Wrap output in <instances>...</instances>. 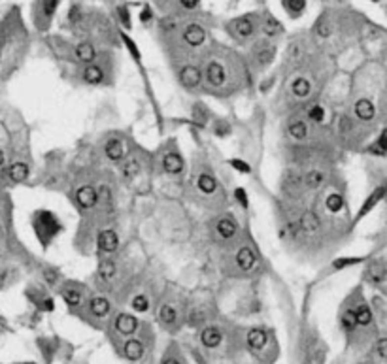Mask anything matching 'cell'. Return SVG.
I'll return each instance as SVG.
<instances>
[{"label": "cell", "mask_w": 387, "mask_h": 364, "mask_svg": "<svg viewBox=\"0 0 387 364\" xmlns=\"http://www.w3.org/2000/svg\"><path fill=\"white\" fill-rule=\"evenodd\" d=\"M25 364H34V363H25Z\"/></svg>", "instance_id": "be15d7a7"}, {"label": "cell", "mask_w": 387, "mask_h": 364, "mask_svg": "<svg viewBox=\"0 0 387 364\" xmlns=\"http://www.w3.org/2000/svg\"><path fill=\"white\" fill-rule=\"evenodd\" d=\"M263 33L267 36H276V34L281 33V25L280 21L274 17V15H265L263 19Z\"/></svg>", "instance_id": "4dcf8cb0"}, {"label": "cell", "mask_w": 387, "mask_h": 364, "mask_svg": "<svg viewBox=\"0 0 387 364\" xmlns=\"http://www.w3.org/2000/svg\"><path fill=\"white\" fill-rule=\"evenodd\" d=\"M236 264L242 272H249V270H253L255 264H257V255L253 253V249L244 246L236 253Z\"/></svg>", "instance_id": "8fae6325"}, {"label": "cell", "mask_w": 387, "mask_h": 364, "mask_svg": "<svg viewBox=\"0 0 387 364\" xmlns=\"http://www.w3.org/2000/svg\"><path fill=\"white\" fill-rule=\"evenodd\" d=\"M98 247H100L104 253H114V251H117V247H119L117 232L112 230V228L102 230V232L98 234Z\"/></svg>", "instance_id": "30bf717a"}, {"label": "cell", "mask_w": 387, "mask_h": 364, "mask_svg": "<svg viewBox=\"0 0 387 364\" xmlns=\"http://www.w3.org/2000/svg\"><path fill=\"white\" fill-rule=\"evenodd\" d=\"M76 57H77V61H81V63H93L95 61V57H97V49H95V45L89 42H81L76 45Z\"/></svg>", "instance_id": "ac0fdd59"}, {"label": "cell", "mask_w": 387, "mask_h": 364, "mask_svg": "<svg viewBox=\"0 0 387 364\" xmlns=\"http://www.w3.org/2000/svg\"><path fill=\"white\" fill-rule=\"evenodd\" d=\"M125 357L129 361H140L144 357V345L138 340H129L125 343Z\"/></svg>", "instance_id": "83f0119b"}, {"label": "cell", "mask_w": 387, "mask_h": 364, "mask_svg": "<svg viewBox=\"0 0 387 364\" xmlns=\"http://www.w3.org/2000/svg\"><path fill=\"white\" fill-rule=\"evenodd\" d=\"M140 172V164H138V161H127L125 162V166H123V176L125 178H134L136 174Z\"/></svg>", "instance_id": "7bdbcfd3"}, {"label": "cell", "mask_w": 387, "mask_h": 364, "mask_svg": "<svg viewBox=\"0 0 387 364\" xmlns=\"http://www.w3.org/2000/svg\"><path fill=\"white\" fill-rule=\"evenodd\" d=\"M231 31L238 38H249L255 33V21H253L251 15H242V17H238L231 23Z\"/></svg>", "instance_id": "3957f363"}, {"label": "cell", "mask_w": 387, "mask_h": 364, "mask_svg": "<svg viewBox=\"0 0 387 364\" xmlns=\"http://www.w3.org/2000/svg\"><path fill=\"white\" fill-rule=\"evenodd\" d=\"M162 166H164V172H166V174L178 176V174L183 170V159L178 155V153H168V155H164V159H162Z\"/></svg>", "instance_id": "2e32d148"}, {"label": "cell", "mask_w": 387, "mask_h": 364, "mask_svg": "<svg viewBox=\"0 0 387 364\" xmlns=\"http://www.w3.org/2000/svg\"><path fill=\"white\" fill-rule=\"evenodd\" d=\"M215 232H217V236H219L221 240H231V238H234L238 232L236 221H234L231 215H223V217L217 219V223H215Z\"/></svg>", "instance_id": "5b68a950"}, {"label": "cell", "mask_w": 387, "mask_h": 364, "mask_svg": "<svg viewBox=\"0 0 387 364\" xmlns=\"http://www.w3.org/2000/svg\"><path fill=\"white\" fill-rule=\"evenodd\" d=\"M202 81V72L194 65H187L180 70V83L187 89H196Z\"/></svg>", "instance_id": "7a4b0ae2"}, {"label": "cell", "mask_w": 387, "mask_h": 364, "mask_svg": "<svg viewBox=\"0 0 387 364\" xmlns=\"http://www.w3.org/2000/svg\"><path fill=\"white\" fill-rule=\"evenodd\" d=\"M386 191H387V187H380V189H376L374 193L370 194V196L366 198V202L363 204V208L359 210V214H357V219L365 217V215L368 214V212H370V210H372V208H374V206H376V204L380 202V200H382L384 196H386Z\"/></svg>", "instance_id": "44dd1931"}, {"label": "cell", "mask_w": 387, "mask_h": 364, "mask_svg": "<svg viewBox=\"0 0 387 364\" xmlns=\"http://www.w3.org/2000/svg\"><path fill=\"white\" fill-rule=\"evenodd\" d=\"M289 136L293 140H304L308 136V125L302 119H293L289 123Z\"/></svg>", "instance_id": "484cf974"}, {"label": "cell", "mask_w": 387, "mask_h": 364, "mask_svg": "<svg viewBox=\"0 0 387 364\" xmlns=\"http://www.w3.org/2000/svg\"><path fill=\"white\" fill-rule=\"evenodd\" d=\"M196 185H198V189H200L204 194H212V193H215V189H217V180L214 178V174L202 172V174L198 176V180H196Z\"/></svg>", "instance_id": "603a6c76"}, {"label": "cell", "mask_w": 387, "mask_h": 364, "mask_svg": "<svg viewBox=\"0 0 387 364\" xmlns=\"http://www.w3.org/2000/svg\"><path fill=\"white\" fill-rule=\"evenodd\" d=\"M206 81H208L212 87H221L227 81L225 68L219 65V63L212 61L210 65L206 66Z\"/></svg>", "instance_id": "52a82bcc"}, {"label": "cell", "mask_w": 387, "mask_h": 364, "mask_svg": "<svg viewBox=\"0 0 387 364\" xmlns=\"http://www.w3.org/2000/svg\"><path fill=\"white\" fill-rule=\"evenodd\" d=\"M33 226H34V230H36L38 240L42 242L43 247L49 246V244H51V240H53L55 236L59 234V230H61V223H59V219H57L51 212H45V210L34 214Z\"/></svg>", "instance_id": "6da1fadb"}, {"label": "cell", "mask_w": 387, "mask_h": 364, "mask_svg": "<svg viewBox=\"0 0 387 364\" xmlns=\"http://www.w3.org/2000/svg\"><path fill=\"white\" fill-rule=\"evenodd\" d=\"M76 202L79 204L81 208H93L95 204L98 202V194L95 191V187H91V185H83V187H79L77 191H76Z\"/></svg>", "instance_id": "ba28073f"}, {"label": "cell", "mask_w": 387, "mask_h": 364, "mask_svg": "<svg viewBox=\"0 0 387 364\" xmlns=\"http://www.w3.org/2000/svg\"><path fill=\"white\" fill-rule=\"evenodd\" d=\"M183 40L189 43L191 47H198V45H202L206 42V31L198 23H191L183 31Z\"/></svg>", "instance_id": "8992f818"}, {"label": "cell", "mask_w": 387, "mask_h": 364, "mask_svg": "<svg viewBox=\"0 0 387 364\" xmlns=\"http://www.w3.org/2000/svg\"><path fill=\"white\" fill-rule=\"evenodd\" d=\"M370 153H374V155H386L387 153V129L382 130V134H380V138L374 146H370L368 147Z\"/></svg>", "instance_id": "836d02e7"}, {"label": "cell", "mask_w": 387, "mask_h": 364, "mask_svg": "<svg viewBox=\"0 0 387 364\" xmlns=\"http://www.w3.org/2000/svg\"><path fill=\"white\" fill-rule=\"evenodd\" d=\"M349 129H351V123H349V119H348V117L340 119V130H342V132H346V130H349Z\"/></svg>", "instance_id": "680465c9"}, {"label": "cell", "mask_w": 387, "mask_h": 364, "mask_svg": "<svg viewBox=\"0 0 387 364\" xmlns=\"http://www.w3.org/2000/svg\"><path fill=\"white\" fill-rule=\"evenodd\" d=\"M61 0H40V10H38V27L45 29L51 19H53L55 11L59 8Z\"/></svg>", "instance_id": "277c9868"}, {"label": "cell", "mask_w": 387, "mask_h": 364, "mask_svg": "<svg viewBox=\"0 0 387 364\" xmlns=\"http://www.w3.org/2000/svg\"><path fill=\"white\" fill-rule=\"evenodd\" d=\"M214 132H215V136H219V138L229 136V134H231V125H229L227 121H217L214 125Z\"/></svg>", "instance_id": "bcb514c9"}, {"label": "cell", "mask_w": 387, "mask_h": 364, "mask_svg": "<svg viewBox=\"0 0 387 364\" xmlns=\"http://www.w3.org/2000/svg\"><path fill=\"white\" fill-rule=\"evenodd\" d=\"M104 153H106V157L112 162L123 161L125 151H123V144H121V140H116V138L108 140L106 146H104Z\"/></svg>", "instance_id": "9a60e30c"}, {"label": "cell", "mask_w": 387, "mask_h": 364, "mask_svg": "<svg viewBox=\"0 0 387 364\" xmlns=\"http://www.w3.org/2000/svg\"><path fill=\"white\" fill-rule=\"evenodd\" d=\"M274 55H276V47H274V45H269V43L259 45V49H257L259 65H270L272 59H274Z\"/></svg>", "instance_id": "f546056e"}, {"label": "cell", "mask_w": 387, "mask_h": 364, "mask_svg": "<svg viewBox=\"0 0 387 364\" xmlns=\"http://www.w3.org/2000/svg\"><path fill=\"white\" fill-rule=\"evenodd\" d=\"M315 33H317V36H321V38H327V36L331 34V25H329V21H327L325 17H321V19L317 21V25H315Z\"/></svg>", "instance_id": "f6af8a7d"}, {"label": "cell", "mask_w": 387, "mask_h": 364, "mask_svg": "<svg viewBox=\"0 0 387 364\" xmlns=\"http://www.w3.org/2000/svg\"><path fill=\"white\" fill-rule=\"evenodd\" d=\"M342 327H344L346 330H353L355 327H357V317H355V311L348 310L342 315Z\"/></svg>", "instance_id": "b9f144b4"}, {"label": "cell", "mask_w": 387, "mask_h": 364, "mask_svg": "<svg viewBox=\"0 0 387 364\" xmlns=\"http://www.w3.org/2000/svg\"><path fill=\"white\" fill-rule=\"evenodd\" d=\"M299 228H301L304 234H315V232H319L321 221H319L317 214L315 212H304L301 215V219H299Z\"/></svg>", "instance_id": "9c48e42d"}, {"label": "cell", "mask_w": 387, "mask_h": 364, "mask_svg": "<svg viewBox=\"0 0 387 364\" xmlns=\"http://www.w3.org/2000/svg\"><path fill=\"white\" fill-rule=\"evenodd\" d=\"M223 340V336H221V330L217 328V327H206L202 334H200V342L204 347H210V349H214L217 347L219 343Z\"/></svg>", "instance_id": "5bb4252c"}, {"label": "cell", "mask_w": 387, "mask_h": 364, "mask_svg": "<svg viewBox=\"0 0 387 364\" xmlns=\"http://www.w3.org/2000/svg\"><path fill=\"white\" fill-rule=\"evenodd\" d=\"M193 121L194 123H198V125H204L206 121H208V111L204 109L202 104H196L193 108Z\"/></svg>", "instance_id": "60d3db41"}, {"label": "cell", "mask_w": 387, "mask_h": 364, "mask_svg": "<svg viewBox=\"0 0 387 364\" xmlns=\"http://www.w3.org/2000/svg\"><path fill=\"white\" fill-rule=\"evenodd\" d=\"M312 91V85L306 77H295L293 83H291V93L297 98H306Z\"/></svg>", "instance_id": "cb8c5ba5"}, {"label": "cell", "mask_w": 387, "mask_h": 364, "mask_svg": "<svg viewBox=\"0 0 387 364\" xmlns=\"http://www.w3.org/2000/svg\"><path fill=\"white\" fill-rule=\"evenodd\" d=\"M355 317H357V325H363V327L370 325V321H372V313L368 310V306H359L355 310Z\"/></svg>", "instance_id": "d590c367"}, {"label": "cell", "mask_w": 387, "mask_h": 364, "mask_svg": "<svg viewBox=\"0 0 387 364\" xmlns=\"http://www.w3.org/2000/svg\"><path fill=\"white\" fill-rule=\"evenodd\" d=\"M198 2H200V0H180L182 8H185V10H194V8L198 6Z\"/></svg>", "instance_id": "9f6ffc18"}, {"label": "cell", "mask_w": 387, "mask_h": 364, "mask_svg": "<svg viewBox=\"0 0 387 364\" xmlns=\"http://www.w3.org/2000/svg\"><path fill=\"white\" fill-rule=\"evenodd\" d=\"M231 166H232V168H236L238 172H242V174H249V172H251L249 164L244 162V161H240V159H232V161H231Z\"/></svg>", "instance_id": "c3c4849f"}, {"label": "cell", "mask_w": 387, "mask_h": 364, "mask_svg": "<svg viewBox=\"0 0 387 364\" xmlns=\"http://www.w3.org/2000/svg\"><path fill=\"white\" fill-rule=\"evenodd\" d=\"M386 274H387L386 262H382V260H372V262L368 264V268H366V276H368V279H370L372 283L384 281V279H386Z\"/></svg>", "instance_id": "ffe728a7"}, {"label": "cell", "mask_w": 387, "mask_h": 364, "mask_svg": "<svg viewBox=\"0 0 387 364\" xmlns=\"http://www.w3.org/2000/svg\"><path fill=\"white\" fill-rule=\"evenodd\" d=\"M132 308L136 311H148V308H150V298L146 296V294H136L134 298H132Z\"/></svg>", "instance_id": "74e56055"}, {"label": "cell", "mask_w": 387, "mask_h": 364, "mask_svg": "<svg viewBox=\"0 0 387 364\" xmlns=\"http://www.w3.org/2000/svg\"><path fill=\"white\" fill-rule=\"evenodd\" d=\"M234 196H236V200L242 204L244 208H247V206H249V202H247V194H246V191H244L242 187H238L236 191H234Z\"/></svg>", "instance_id": "816d5d0a"}, {"label": "cell", "mask_w": 387, "mask_h": 364, "mask_svg": "<svg viewBox=\"0 0 387 364\" xmlns=\"http://www.w3.org/2000/svg\"><path fill=\"white\" fill-rule=\"evenodd\" d=\"M117 19L121 21V25L125 27V29H130L132 27V23H130V13L127 10V6H119L117 8Z\"/></svg>", "instance_id": "ee69618b"}, {"label": "cell", "mask_w": 387, "mask_h": 364, "mask_svg": "<svg viewBox=\"0 0 387 364\" xmlns=\"http://www.w3.org/2000/svg\"><path fill=\"white\" fill-rule=\"evenodd\" d=\"M308 117H310V121H313V123H323V119H325V109H323V106L315 104V106L310 108V109H308Z\"/></svg>", "instance_id": "ab89813d"}, {"label": "cell", "mask_w": 387, "mask_h": 364, "mask_svg": "<svg viewBox=\"0 0 387 364\" xmlns=\"http://www.w3.org/2000/svg\"><path fill=\"white\" fill-rule=\"evenodd\" d=\"M376 351H378V355H380L382 359H387V340H382V342H378Z\"/></svg>", "instance_id": "11a10c76"}, {"label": "cell", "mask_w": 387, "mask_h": 364, "mask_svg": "<svg viewBox=\"0 0 387 364\" xmlns=\"http://www.w3.org/2000/svg\"><path fill=\"white\" fill-rule=\"evenodd\" d=\"M81 77H83V81L89 83V85H98V83H102V79H104V70L100 68L98 65H85L83 68V72H81Z\"/></svg>", "instance_id": "4fadbf2b"}, {"label": "cell", "mask_w": 387, "mask_h": 364, "mask_svg": "<svg viewBox=\"0 0 387 364\" xmlns=\"http://www.w3.org/2000/svg\"><path fill=\"white\" fill-rule=\"evenodd\" d=\"M2 168H4V153L0 151V170H2Z\"/></svg>", "instance_id": "91938a15"}, {"label": "cell", "mask_w": 387, "mask_h": 364, "mask_svg": "<svg viewBox=\"0 0 387 364\" xmlns=\"http://www.w3.org/2000/svg\"><path fill=\"white\" fill-rule=\"evenodd\" d=\"M164 364H180L178 361H174V359H168V361H164Z\"/></svg>", "instance_id": "94428289"}, {"label": "cell", "mask_w": 387, "mask_h": 364, "mask_svg": "<svg viewBox=\"0 0 387 364\" xmlns=\"http://www.w3.org/2000/svg\"><path fill=\"white\" fill-rule=\"evenodd\" d=\"M176 317H178V311H176V308H174L172 304H162L161 310H159V319H161V323L172 325L176 321Z\"/></svg>", "instance_id": "1f68e13d"}, {"label": "cell", "mask_w": 387, "mask_h": 364, "mask_svg": "<svg viewBox=\"0 0 387 364\" xmlns=\"http://www.w3.org/2000/svg\"><path fill=\"white\" fill-rule=\"evenodd\" d=\"M116 328H117L119 334L130 336V334H134L136 328H138V319L129 315V313H119L117 319H116Z\"/></svg>", "instance_id": "7c38bea8"}, {"label": "cell", "mask_w": 387, "mask_h": 364, "mask_svg": "<svg viewBox=\"0 0 387 364\" xmlns=\"http://www.w3.org/2000/svg\"><path fill=\"white\" fill-rule=\"evenodd\" d=\"M43 274H45L43 278H45V281H47L49 285H55V283H57V278H59V274H57L55 270H51V268H47V270H45Z\"/></svg>", "instance_id": "f5cc1de1"}, {"label": "cell", "mask_w": 387, "mask_h": 364, "mask_svg": "<svg viewBox=\"0 0 387 364\" xmlns=\"http://www.w3.org/2000/svg\"><path fill=\"white\" fill-rule=\"evenodd\" d=\"M116 272H117V266L112 258H102L100 264H98V276L102 281H112L116 278Z\"/></svg>", "instance_id": "d4e9b609"}, {"label": "cell", "mask_w": 387, "mask_h": 364, "mask_svg": "<svg viewBox=\"0 0 387 364\" xmlns=\"http://www.w3.org/2000/svg\"><path fill=\"white\" fill-rule=\"evenodd\" d=\"M204 321V313L202 311H191V315H189V323L193 325V327H196V325H200V323Z\"/></svg>", "instance_id": "f907efd6"}, {"label": "cell", "mask_w": 387, "mask_h": 364, "mask_svg": "<svg viewBox=\"0 0 387 364\" xmlns=\"http://www.w3.org/2000/svg\"><path fill=\"white\" fill-rule=\"evenodd\" d=\"M151 19H153V11H151V8H144V10L140 11V21L142 23H150Z\"/></svg>", "instance_id": "db71d44e"}, {"label": "cell", "mask_w": 387, "mask_h": 364, "mask_svg": "<svg viewBox=\"0 0 387 364\" xmlns=\"http://www.w3.org/2000/svg\"><path fill=\"white\" fill-rule=\"evenodd\" d=\"M121 38H123V42H125V45L129 47V51H130V53L134 55V59H136V61H140V51H138V47H136V43L132 42V40H130L129 36H127V34H123V33H121Z\"/></svg>", "instance_id": "7dc6e473"}, {"label": "cell", "mask_w": 387, "mask_h": 364, "mask_svg": "<svg viewBox=\"0 0 387 364\" xmlns=\"http://www.w3.org/2000/svg\"><path fill=\"white\" fill-rule=\"evenodd\" d=\"M40 308H42L43 311H53V300L51 298L40 300Z\"/></svg>", "instance_id": "6f0895ef"}, {"label": "cell", "mask_w": 387, "mask_h": 364, "mask_svg": "<svg viewBox=\"0 0 387 364\" xmlns=\"http://www.w3.org/2000/svg\"><path fill=\"white\" fill-rule=\"evenodd\" d=\"M8 176L13 183H23L27 178H29V166L23 164V162H15L11 164L10 170H8Z\"/></svg>", "instance_id": "4316f807"}, {"label": "cell", "mask_w": 387, "mask_h": 364, "mask_svg": "<svg viewBox=\"0 0 387 364\" xmlns=\"http://www.w3.org/2000/svg\"><path fill=\"white\" fill-rule=\"evenodd\" d=\"M63 298H65V302L68 306H79V304H81V292L66 287V289L63 291Z\"/></svg>", "instance_id": "8d00e7d4"}, {"label": "cell", "mask_w": 387, "mask_h": 364, "mask_svg": "<svg viewBox=\"0 0 387 364\" xmlns=\"http://www.w3.org/2000/svg\"><path fill=\"white\" fill-rule=\"evenodd\" d=\"M68 19H70V23H74V25L81 21V10H79V6H70Z\"/></svg>", "instance_id": "681fc988"}, {"label": "cell", "mask_w": 387, "mask_h": 364, "mask_svg": "<svg viewBox=\"0 0 387 364\" xmlns=\"http://www.w3.org/2000/svg\"><path fill=\"white\" fill-rule=\"evenodd\" d=\"M269 342V336H267V332L261 330V328H251V330L247 332V345L251 347V349H263L265 345Z\"/></svg>", "instance_id": "7402d4cb"}, {"label": "cell", "mask_w": 387, "mask_h": 364, "mask_svg": "<svg viewBox=\"0 0 387 364\" xmlns=\"http://www.w3.org/2000/svg\"><path fill=\"white\" fill-rule=\"evenodd\" d=\"M110 310H112L110 300L104 298V296H95V298H91V302H89V311L95 317H106L108 313H110Z\"/></svg>", "instance_id": "d6986e66"}, {"label": "cell", "mask_w": 387, "mask_h": 364, "mask_svg": "<svg viewBox=\"0 0 387 364\" xmlns=\"http://www.w3.org/2000/svg\"><path fill=\"white\" fill-rule=\"evenodd\" d=\"M283 6H285V10L289 11V15L297 17L306 8V0H283Z\"/></svg>", "instance_id": "d6a6232c"}, {"label": "cell", "mask_w": 387, "mask_h": 364, "mask_svg": "<svg viewBox=\"0 0 387 364\" xmlns=\"http://www.w3.org/2000/svg\"><path fill=\"white\" fill-rule=\"evenodd\" d=\"M374 113H376V108H374V104L368 98H361V100L355 102V115L359 119L370 121V119L374 117Z\"/></svg>", "instance_id": "e0dca14e"}, {"label": "cell", "mask_w": 387, "mask_h": 364, "mask_svg": "<svg viewBox=\"0 0 387 364\" xmlns=\"http://www.w3.org/2000/svg\"><path fill=\"white\" fill-rule=\"evenodd\" d=\"M363 258L359 257H346V258H336L333 262V268L336 270H342V268H348V266H353V264H359Z\"/></svg>", "instance_id": "f35d334b"}, {"label": "cell", "mask_w": 387, "mask_h": 364, "mask_svg": "<svg viewBox=\"0 0 387 364\" xmlns=\"http://www.w3.org/2000/svg\"><path fill=\"white\" fill-rule=\"evenodd\" d=\"M372 2H380V0H372Z\"/></svg>", "instance_id": "6125c7cd"}, {"label": "cell", "mask_w": 387, "mask_h": 364, "mask_svg": "<svg viewBox=\"0 0 387 364\" xmlns=\"http://www.w3.org/2000/svg\"><path fill=\"white\" fill-rule=\"evenodd\" d=\"M327 210L329 212H333V214H338L342 208H344V198L340 196V194H336V193H333V194H329L327 196Z\"/></svg>", "instance_id": "e575fe53"}, {"label": "cell", "mask_w": 387, "mask_h": 364, "mask_svg": "<svg viewBox=\"0 0 387 364\" xmlns=\"http://www.w3.org/2000/svg\"><path fill=\"white\" fill-rule=\"evenodd\" d=\"M325 182V174L321 170H310L304 176V185L308 189H319Z\"/></svg>", "instance_id": "f1b7e54d"}]
</instances>
